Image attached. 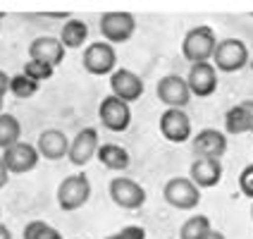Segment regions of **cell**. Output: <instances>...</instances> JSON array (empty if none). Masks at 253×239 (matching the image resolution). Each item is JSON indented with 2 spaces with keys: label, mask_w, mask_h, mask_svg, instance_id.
Returning a JSON list of instances; mask_svg holds the SVG:
<instances>
[{
  "label": "cell",
  "mask_w": 253,
  "mask_h": 239,
  "mask_svg": "<svg viewBox=\"0 0 253 239\" xmlns=\"http://www.w3.org/2000/svg\"><path fill=\"white\" fill-rule=\"evenodd\" d=\"M215 46H217V39H215V31L208 24H201V27L189 29L184 34L182 41V55L196 65V62H208L215 53Z\"/></svg>",
  "instance_id": "6da1fadb"
},
{
  "label": "cell",
  "mask_w": 253,
  "mask_h": 239,
  "mask_svg": "<svg viewBox=\"0 0 253 239\" xmlns=\"http://www.w3.org/2000/svg\"><path fill=\"white\" fill-rule=\"evenodd\" d=\"M22 74H27V77H31L34 82H45V79H50L53 74H55V67H50V65H45V62H41V60H29L27 65H24V70H22Z\"/></svg>",
  "instance_id": "d4e9b609"
},
{
  "label": "cell",
  "mask_w": 253,
  "mask_h": 239,
  "mask_svg": "<svg viewBox=\"0 0 253 239\" xmlns=\"http://www.w3.org/2000/svg\"><path fill=\"white\" fill-rule=\"evenodd\" d=\"M98 132L93 129V127H86V129H79L77 132V137L70 141V158L72 165H77V168H82L86 165L93 155L98 153Z\"/></svg>",
  "instance_id": "5bb4252c"
},
{
  "label": "cell",
  "mask_w": 253,
  "mask_h": 239,
  "mask_svg": "<svg viewBox=\"0 0 253 239\" xmlns=\"http://www.w3.org/2000/svg\"><path fill=\"white\" fill-rule=\"evenodd\" d=\"M98 117H100V125L105 127V129H110V132H125V129H129V125H131L129 103L115 98L113 94L100 100Z\"/></svg>",
  "instance_id": "9c48e42d"
},
{
  "label": "cell",
  "mask_w": 253,
  "mask_h": 239,
  "mask_svg": "<svg viewBox=\"0 0 253 239\" xmlns=\"http://www.w3.org/2000/svg\"><path fill=\"white\" fill-rule=\"evenodd\" d=\"M0 27H2V14H0Z\"/></svg>",
  "instance_id": "e575fe53"
},
{
  "label": "cell",
  "mask_w": 253,
  "mask_h": 239,
  "mask_svg": "<svg viewBox=\"0 0 253 239\" xmlns=\"http://www.w3.org/2000/svg\"><path fill=\"white\" fill-rule=\"evenodd\" d=\"M10 94H12L14 98H31V96H36L39 94V82H34L31 77L27 74H14L10 77Z\"/></svg>",
  "instance_id": "603a6c76"
},
{
  "label": "cell",
  "mask_w": 253,
  "mask_h": 239,
  "mask_svg": "<svg viewBox=\"0 0 253 239\" xmlns=\"http://www.w3.org/2000/svg\"><path fill=\"white\" fill-rule=\"evenodd\" d=\"M225 129L229 134H244L246 132V117H244L241 105H234L225 113Z\"/></svg>",
  "instance_id": "484cf974"
},
{
  "label": "cell",
  "mask_w": 253,
  "mask_h": 239,
  "mask_svg": "<svg viewBox=\"0 0 253 239\" xmlns=\"http://www.w3.org/2000/svg\"><path fill=\"white\" fill-rule=\"evenodd\" d=\"M29 60H41V62L50 65V67H57L65 60V46L60 43V39L39 36L29 46Z\"/></svg>",
  "instance_id": "e0dca14e"
},
{
  "label": "cell",
  "mask_w": 253,
  "mask_h": 239,
  "mask_svg": "<svg viewBox=\"0 0 253 239\" xmlns=\"http://www.w3.org/2000/svg\"><path fill=\"white\" fill-rule=\"evenodd\" d=\"M136 31V19L129 12H105L100 17V34L105 36V41L115 46V43H126Z\"/></svg>",
  "instance_id": "52a82bcc"
},
{
  "label": "cell",
  "mask_w": 253,
  "mask_h": 239,
  "mask_svg": "<svg viewBox=\"0 0 253 239\" xmlns=\"http://www.w3.org/2000/svg\"><path fill=\"white\" fill-rule=\"evenodd\" d=\"M86 41H88L86 22H82V19H67L62 31H60V43L65 46V50L67 48H82Z\"/></svg>",
  "instance_id": "ffe728a7"
},
{
  "label": "cell",
  "mask_w": 253,
  "mask_h": 239,
  "mask_svg": "<svg viewBox=\"0 0 253 239\" xmlns=\"http://www.w3.org/2000/svg\"><path fill=\"white\" fill-rule=\"evenodd\" d=\"M0 215H2V213H0Z\"/></svg>",
  "instance_id": "74e56055"
},
{
  "label": "cell",
  "mask_w": 253,
  "mask_h": 239,
  "mask_svg": "<svg viewBox=\"0 0 253 239\" xmlns=\"http://www.w3.org/2000/svg\"><path fill=\"white\" fill-rule=\"evenodd\" d=\"M82 65L88 74L103 77V74H113L117 65V53L108 41H93L88 43V48L82 55Z\"/></svg>",
  "instance_id": "5b68a950"
},
{
  "label": "cell",
  "mask_w": 253,
  "mask_h": 239,
  "mask_svg": "<svg viewBox=\"0 0 253 239\" xmlns=\"http://www.w3.org/2000/svg\"><path fill=\"white\" fill-rule=\"evenodd\" d=\"M10 94V77L5 74V70H0V98H5Z\"/></svg>",
  "instance_id": "f546056e"
},
{
  "label": "cell",
  "mask_w": 253,
  "mask_h": 239,
  "mask_svg": "<svg viewBox=\"0 0 253 239\" xmlns=\"http://www.w3.org/2000/svg\"><path fill=\"white\" fill-rule=\"evenodd\" d=\"M0 239H12V232H10V227L2 225V223H0Z\"/></svg>",
  "instance_id": "1f68e13d"
},
{
  "label": "cell",
  "mask_w": 253,
  "mask_h": 239,
  "mask_svg": "<svg viewBox=\"0 0 253 239\" xmlns=\"http://www.w3.org/2000/svg\"><path fill=\"white\" fill-rule=\"evenodd\" d=\"M2 105H5V98H0V115H2Z\"/></svg>",
  "instance_id": "836d02e7"
},
{
  "label": "cell",
  "mask_w": 253,
  "mask_h": 239,
  "mask_svg": "<svg viewBox=\"0 0 253 239\" xmlns=\"http://www.w3.org/2000/svg\"><path fill=\"white\" fill-rule=\"evenodd\" d=\"M88 198H91V182H88V177L84 172L65 177L57 187V206L67 213L79 211L82 206L88 203Z\"/></svg>",
  "instance_id": "3957f363"
},
{
  "label": "cell",
  "mask_w": 253,
  "mask_h": 239,
  "mask_svg": "<svg viewBox=\"0 0 253 239\" xmlns=\"http://www.w3.org/2000/svg\"><path fill=\"white\" fill-rule=\"evenodd\" d=\"M203 239H227V237L222 235V232H217V230H211V232H208Z\"/></svg>",
  "instance_id": "d6a6232c"
},
{
  "label": "cell",
  "mask_w": 253,
  "mask_h": 239,
  "mask_svg": "<svg viewBox=\"0 0 253 239\" xmlns=\"http://www.w3.org/2000/svg\"><path fill=\"white\" fill-rule=\"evenodd\" d=\"M212 62H215V70L217 72L234 74V72L246 67V62H249V46L241 39H222L215 46Z\"/></svg>",
  "instance_id": "7a4b0ae2"
},
{
  "label": "cell",
  "mask_w": 253,
  "mask_h": 239,
  "mask_svg": "<svg viewBox=\"0 0 253 239\" xmlns=\"http://www.w3.org/2000/svg\"><path fill=\"white\" fill-rule=\"evenodd\" d=\"M39 148L31 146L27 141H19L10 148L2 151V163L10 175H24V172H31V170L39 165Z\"/></svg>",
  "instance_id": "30bf717a"
},
{
  "label": "cell",
  "mask_w": 253,
  "mask_h": 239,
  "mask_svg": "<svg viewBox=\"0 0 253 239\" xmlns=\"http://www.w3.org/2000/svg\"><path fill=\"white\" fill-rule=\"evenodd\" d=\"M239 105L246 117V132H253V100H241Z\"/></svg>",
  "instance_id": "f1b7e54d"
},
{
  "label": "cell",
  "mask_w": 253,
  "mask_h": 239,
  "mask_svg": "<svg viewBox=\"0 0 253 239\" xmlns=\"http://www.w3.org/2000/svg\"><path fill=\"white\" fill-rule=\"evenodd\" d=\"M189 180L198 189H212L222 180V163L212 160V158H194V163L189 168Z\"/></svg>",
  "instance_id": "2e32d148"
},
{
  "label": "cell",
  "mask_w": 253,
  "mask_h": 239,
  "mask_svg": "<svg viewBox=\"0 0 253 239\" xmlns=\"http://www.w3.org/2000/svg\"><path fill=\"white\" fill-rule=\"evenodd\" d=\"M105 239H146V230L139 225H126L120 232H115V235H110Z\"/></svg>",
  "instance_id": "83f0119b"
},
{
  "label": "cell",
  "mask_w": 253,
  "mask_h": 239,
  "mask_svg": "<svg viewBox=\"0 0 253 239\" xmlns=\"http://www.w3.org/2000/svg\"><path fill=\"white\" fill-rule=\"evenodd\" d=\"M191 151L196 158H212V160H222V155L227 153V137L220 129H201L194 141H191Z\"/></svg>",
  "instance_id": "7c38bea8"
},
{
  "label": "cell",
  "mask_w": 253,
  "mask_h": 239,
  "mask_svg": "<svg viewBox=\"0 0 253 239\" xmlns=\"http://www.w3.org/2000/svg\"><path fill=\"white\" fill-rule=\"evenodd\" d=\"M108 191H110L115 206H120L125 211H136L146 203V189L136 180H129V177H115L108 184Z\"/></svg>",
  "instance_id": "8992f818"
},
{
  "label": "cell",
  "mask_w": 253,
  "mask_h": 239,
  "mask_svg": "<svg viewBox=\"0 0 253 239\" xmlns=\"http://www.w3.org/2000/svg\"><path fill=\"white\" fill-rule=\"evenodd\" d=\"M186 84H189V91L191 96H198V98H208L217 91V70L211 62H196L189 67V74H186Z\"/></svg>",
  "instance_id": "8fae6325"
},
{
  "label": "cell",
  "mask_w": 253,
  "mask_h": 239,
  "mask_svg": "<svg viewBox=\"0 0 253 239\" xmlns=\"http://www.w3.org/2000/svg\"><path fill=\"white\" fill-rule=\"evenodd\" d=\"M239 189H241V194H244V196L253 201V163L241 170V175H239Z\"/></svg>",
  "instance_id": "4316f807"
},
{
  "label": "cell",
  "mask_w": 253,
  "mask_h": 239,
  "mask_svg": "<svg viewBox=\"0 0 253 239\" xmlns=\"http://www.w3.org/2000/svg\"><path fill=\"white\" fill-rule=\"evenodd\" d=\"M96 155H98L100 165L108 170H126L129 163H131L126 148H122L120 143H103V146H98V153Z\"/></svg>",
  "instance_id": "d6986e66"
},
{
  "label": "cell",
  "mask_w": 253,
  "mask_h": 239,
  "mask_svg": "<svg viewBox=\"0 0 253 239\" xmlns=\"http://www.w3.org/2000/svg\"><path fill=\"white\" fill-rule=\"evenodd\" d=\"M163 198L177 211H191L201 203V189L189 177H169L163 187Z\"/></svg>",
  "instance_id": "277c9868"
},
{
  "label": "cell",
  "mask_w": 253,
  "mask_h": 239,
  "mask_svg": "<svg viewBox=\"0 0 253 239\" xmlns=\"http://www.w3.org/2000/svg\"><path fill=\"white\" fill-rule=\"evenodd\" d=\"M155 94H158V100L168 108H186L191 100L189 84L179 74H165L163 79H158Z\"/></svg>",
  "instance_id": "ba28073f"
},
{
  "label": "cell",
  "mask_w": 253,
  "mask_h": 239,
  "mask_svg": "<svg viewBox=\"0 0 253 239\" xmlns=\"http://www.w3.org/2000/svg\"><path fill=\"white\" fill-rule=\"evenodd\" d=\"M160 134L172 143H184L191 137V120L182 108H168L160 115Z\"/></svg>",
  "instance_id": "4fadbf2b"
},
{
  "label": "cell",
  "mask_w": 253,
  "mask_h": 239,
  "mask_svg": "<svg viewBox=\"0 0 253 239\" xmlns=\"http://www.w3.org/2000/svg\"><path fill=\"white\" fill-rule=\"evenodd\" d=\"M110 89H113L115 98L134 103L143 96V79L131 70H115L110 74Z\"/></svg>",
  "instance_id": "9a60e30c"
},
{
  "label": "cell",
  "mask_w": 253,
  "mask_h": 239,
  "mask_svg": "<svg viewBox=\"0 0 253 239\" xmlns=\"http://www.w3.org/2000/svg\"><path fill=\"white\" fill-rule=\"evenodd\" d=\"M22 237L24 239H65L60 235V230L50 227L45 220H31V223H27Z\"/></svg>",
  "instance_id": "cb8c5ba5"
},
{
  "label": "cell",
  "mask_w": 253,
  "mask_h": 239,
  "mask_svg": "<svg viewBox=\"0 0 253 239\" xmlns=\"http://www.w3.org/2000/svg\"><path fill=\"white\" fill-rule=\"evenodd\" d=\"M251 220H253V206H251Z\"/></svg>",
  "instance_id": "d590c367"
},
{
  "label": "cell",
  "mask_w": 253,
  "mask_h": 239,
  "mask_svg": "<svg viewBox=\"0 0 253 239\" xmlns=\"http://www.w3.org/2000/svg\"><path fill=\"white\" fill-rule=\"evenodd\" d=\"M22 141V125L19 120L10 113H2L0 115V148H10L14 143Z\"/></svg>",
  "instance_id": "44dd1931"
},
{
  "label": "cell",
  "mask_w": 253,
  "mask_h": 239,
  "mask_svg": "<svg viewBox=\"0 0 253 239\" xmlns=\"http://www.w3.org/2000/svg\"><path fill=\"white\" fill-rule=\"evenodd\" d=\"M251 70H253V60H251Z\"/></svg>",
  "instance_id": "8d00e7d4"
},
{
  "label": "cell",
  "mask_w": 253,
  "mask_h": 239,
  "mask_svg": "<svg viewBox=\"0 0 253 239\" xmlns=\"http://www.w3.org/2000/svg\"><path fill=\"white\" fill-rule=\"evenodd\" d=\"M36 148L45 160H62L70 153V139L65 137L62 129H45L36 141Z\"/></svg>",
  "instance_id": "ac0fdd59"
},
{
  "label": "cell",
  "mask_w": 253,
  "mask_h": 239,
  "mask_svg": "<svg viewBox=\"0 0 253 239\" xmlns=\"http://www.w3.org/2000/svg\"><path fill=\"white\" fill-rule=\"evenodd\" d=\"M212 230L208 215H191L179 230V239H203Z\"/></svg>",
  "instance_id": "7402d4cb"
},
{
  "label": "cell",
  "mask_w": 253,
  "mask_h": 239,
  "mask_svg": "<svg viewBox=\"0 0 253 239\" xmlns=\"http://www.w3.org/2000/svg\"><path fill=\"white\" fill-rule=\"evenodd\" d=\"M7 180H10V172H7L5 163H2V155H0V187H5V184H7Z\"/></svg>",
  "instance_id": "4dcf8cb0"
}]
</instances>
